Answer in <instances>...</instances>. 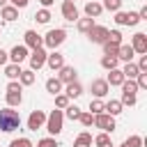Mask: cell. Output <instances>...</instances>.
I'll return each instance as SVG.
<instances>
[{
    "label": "cell",
    "instance_id": "obj_37",
    "mask_svg": "<svg viewBox=\"0 0 147 147\" xmlns=\"http://www.w3.org/2000/svg\"><path fill=\"white\" fill-rule=\"evenodd\" d=\"M90 113H92V115H99V113H103V101H101V99H94V101H90Z\"/></svg>",
    "mask_w": 147,
    "mask_h": 147
},
{
    "label": "cell",
    "instance_id": "obj_44",
    "mask_svg": "<svg viewBox=\"0 0 147 147\" xmlns=\"http://www.w3.org/2000/svg\"><path fill=\"white\" fill-rule=\"evenodd\" d=\"M7 2H11L16 9H23V7H28V2H30V0H7Z\"/></svg>",
    "mask_w": 147,
    "mask_h": 147
},
{
    "label": "cell",
    "instance_id": "obj_39",
    "mask_svg": "<svg viewBox=\"0 0 147 147\" xmlns=\"http://www.w3.org/2000/svg\"><path fill=\"white\" fill-rule=\"evenodd\" d=\"M92 142H94L96 147H101V145H108V142H110V133H106V131H103V133H99V136H96Z\"/></svg>",
    "mask_w": 147,
    "mask_h": 147
},
{
    "label": "cell",
    "instance_id": "obj_31",
    "mask_svg": "<svg viewBox=\"0 0 147 147\" xmlns=\"http://www.w3.org/2000/svg\"><path fill=\"white\" fill-rule=\"evenodd\" d=\"M80 113H83V110H80L78 106H71V103H69V106L64 108V115H67V117H69L71 122H76V119L80 117Z\"/></svg>",
    "mask_w": 147,
    "mask_h": 147
},
{
    "label": "cell",
    "instance_id": "obj_1",
    "mask_svg": "<svg viewBox=\"0 0 147 147\" xmlns=\"http://www.w3.org/2000/svg\"><path fill=\"white\" fill-rule=\"evenodd\" d=\"M18 126H21V115H18L16 110H11V108H2V110H0V131L11 133V131H16Z\"/></svg>",
    "mask_w": 147,
    "mask_h": 147
},
{
    "label": "cell",
    "instance_id": "obj_8",
    "mask_svg": "<svg viewBox=\"0 0 147 147\" xmlns=\"http://www.w3.org/2000/svg\"><path fill=\"white\" fill-rule=\"evenodd\" d=\"M44 124H46V115H44V110H32L30 117H28V129H30V131H37V129H41Z\"/></svg>",
    "mask_w": 147,
    "mask_h": 147
},
{
    "label": "cell",
    "instance_id": "obj_48",
    "mask_svg": "<svg viewBox=\"0 0 147 147\" xmlns=\"http://www.w3.org/2000/svg\"><path fill=\"white\" fill-rule=\"evenodd\" d=\"M5 5H7V0H0V7H5Z\"/></svg>",
    "mask_w": 147,
    "mask_h": 147
},
{
    "label": "cell",
    "instance_id": "obj_26",
    "mask_svg": "<svg viewBox=\"0 0 147 147\" xmlns=\"http://www.w3.org/2000/svg\"><path fill=\"white\" fill-rule=\"evenodd\" d=\"M92 25H94V18H90V16H85V18H78V32L87 34V32L92 30Z\"/></svg>",
    "mask_w": 147,
    "mask_h": 147
},
{
    "label": "cell",
    "instance_id": "obj_46",
    "mask_svg": "<svg viewBox=\"0 0 147 147\" xmlns=\"http://www.w3.org/2000/svg\"><path fill=\"white\" fill-rule=\"evenodd\" d=\"M138 16H140V21H142V18H147V5H145V7H140V11H138Z\"/></svg>",
    "mask_w": 147,
    "mask_h": 147
},
{
    "label": "cell",
    "instance_id": "obj_24",
    "mask_svg": "<svg viewBox=\"0 0 147 147\" xmlns=\"http://www.w3.org/2000/svg\"><path fill=\"white\" fill-rule=\"evenodd\" d=\"M21 101H23V92H9V90H7V106H9V108L21 106Z\"/></svg>",
    "mask_w": 147,
    "mask_h": 147
},
{
    "label": "cell",
    "instance_id": "obj_5",
    "mask_svg": "<svg viewBox=\"0 0 147 147\" xmlns=\"http://www.w3.org/2000/svg\"><path fill=\"white\" fill-rule=\"evenodd\" d=\"M94 126H99L101 131H106V133H113L117 126H115V117L113 115H108V113H99V115H94Z\"/></svg>",
    "mask_w": 147,
    "mask_h": 147
},
{
    "label": "cell",
    "instance_id": "obj_49",
    "mask_svg": "<svg viewBox=\"0 0 147 147\" xmlns=\"http://www.w3.org/2000/svg\"><path fill=\"white\" fill-rule=\"evenodd\" d=\"M101 147H113V142H108V145H101Z\"/></svg>",
    "mask_w": 147,
    "mask_h": 147
},
{
    "label": "cell",
    "instance_id": "obj_34",
    "mask_svg": "<svg viewBox=\"0 0 147 147\" xmlns=\"http://www.w3.org/2000/svg\"><path fill=\"white\" fill-rule=\"evenodd\" d=\"M140 145H142V138L140 136H129L119 147H140Z\"/></svg>",
    "mask_w": 147,
    "mask_h": 147
},
{
    "label": "cell",
    "instance_id": "obj_12",
    "mask_svg": "<svg viewBox=\"0 0 147 147\" xmlns=\"http://www.w3.org/2000/svg\"><path fill=\"white\" fill-rule=\"evenodd\" d=\"M57 71H60V74H57V78L62 80V85H67V83H74V80H76V69H74V67L62 64Z\"/></svg>",
    "mask_w": 147,
    "mask_h": 147
},
{
    "label": "cell",
    "instance_id": "obj_18",
    "mask_svg": "<svg viewBox=\"0 0 147 147\" xmlns=\"http://www.w3.org/2000/svg\"><path fill=\"white\" fill-rule=\"evenodd\" d=\"M101 11H103V7H101V2H85V16H90V18H96V16H101Z\"/></svg>",
    "mask_w": 147,
    "mask_h": 147
},
{
    "label": "cell",
    "instance_id": "obj_25",
    "mask_svg": "<svg viewBox=\"0 0 147 147\" xmlns=\"http://www.w3.org/2000/svg\"><path fill=\"white\" fill-rule=\"evenodd\" d=\"M122 74H124V78H131V80H133L140 71H138V64H136V62H126L124 69H122Z\"/></svg>",
    "mask_w": 147,
    "mask_h": 147
},
{
    "label": "cell",
    "instance_id": "obj_50",
    "mask_svg": "<svg viewBox=\"0 0 147 147\" xmlns=\"http://www.w3.org/2000/svg\"><path fill=\"white\" fill-rule=\"evenodd\" d=\"M74 2H76V0H74Z\"/></svg>",
    "mask_w": 147,
    "mask_h": 147
},
{
    "label": "cell",
    "instance_id": "obj_17",
    "mask_svg": "<svg viewBox=\"0 0 147 147\" xmlns=\"http://www.w3.org/2000/svg\"><path fill=\"white\" fill-rule=\"evenodd\" d=\"M124 80H126V78H124L122 69H110V74H108V78H106V83H108L110 87H119Z\"/></svg>",
    "mask_w": 147,
    "mask_h": 147
},
{
    "label": "cell",
    "instance_id": "obj_6",
    "mask_svg": "<svg viewBox=\"0 0 147 147\" xmlns=\"http://www.w3.org/2000/svg\"><path fill=\"white\" fill-rule=\"evenodd\" d=\"M46 55H48V53H46L41 46H39V48H32V53L28 55V60H30V69H32V71L41 69V67L46 64Z\"/></svg>",
    "mask_w": 147,
    "mask_h": 147
},
{
    "label": "cell",
    "instance_id": "obj_38",
    "mask_svg": "<svg viewBox=\"0 0 147 147\" xmlns=\"http://www.w3.org/2000/svg\"><path fill=\"white\" fill-rule=\"evenodd\" d=\"M78 122H80L83 126H87V129H90V126L94 124V115H92V113H80V117H78Z\"/></svg>",
    "mask_w": 147,
    "mask_h": 147
},
{
    "label": "cell",
    "instance_id": "obj_40",
    "mask_svg": "<svg viewBox=\"0 0 147 147\" xmlns=\"http://www.w3.org/2000/svg\"><path fill=\"white\" fill-rule=\"evenodd\" d=\"M136 94H122V99H119V103L122 106H136Z\"/></svg>",
    "mask_w": 147,
    "mask_h": 147
},
{
    "label": "cell",
    "instance_id": "obj_23",
    "mask_svg": "<svg viewBox=\"0 0 147 147\" xmlns=\"http://www.w3.org/2000/svg\"><path fill=\"white\" fill-rule=\"evenodd\" d=\"M46 92H51L53 96L60 94V92H62V80H60V78H48V80H46Z\"/></svg>",
    "mask_w": 147,
    "mask_h": 147
},
{
    "label": "cell",
    "instance_id": "obj_33",
    "mask_svg": "<svg viewBox=\"0 0 147 147\" xmlns=\"http://www.w3.org/2000/svg\"><path fill=\"white\" fill-rule=\"evenodd\" d=\"M101 7L108 9V11H119V9H122V0H103Z\"/></svg>",
    "mask_w": 147,
    "mask_h": 147
},
{
    "label": "cell",
    "instance_id": "obj_35",
    "mask_svg": "<svg viewBox=\"0 0 147 147\" xmlns=\"http://www.w3.org/2000/svg\"><path fill=\"white\" fill-rule=\"evenodd\" d=\"M34 21H37V23H48V21H51V11H48L46 7L39 9V11L34 14Z\"/></svg>",
    "mask_w": 147,
    "mask_h": 147
},
{
    "label": "cell",
    "instance_id": "obj_36",
    "mask_svg": "<svg viewBox=\"0 0 147 147\" xmlns=\"http://www.w3.org/2000/svg\"><path fill=\"white\" fill-rule=\"evenodd\" d=\"M67 106H69V96H67V94H62V92H60V94H55V108L64 110Z\"/></svg>",
    "mask_w": 147,
    "mask_h": 147
},
{
    "label": "cell",
    "instance_id": "obj_10",
    "mask_svg": "<svg viewBox=\"0 0 147 147\" xmlns=\"http://www.w3.org/2000/svg\"><path fill=\"white\" fill-rule=\"evenodd\" d=\"M131 48H133L136 53L145 55V53H147V34H145V32H136V34H133V41H131Z\"/></svg>",
    "mask_w": 147,
    "mask_h": 147
},
{
    "label": "cell",
    "instance_id": "obj_15",
    "mask_svg": "<svg viewBox=\"0 0 147 147\" xmlns=\"http://www.w3.org/2000/svg\"><path fill=\"white\" fill-rule=\"evenodd\" d=\"M133 55H136V51L131 48V44H119V48H117V60H122V62H131Z\"/></svg>",
    "mask_w": 147,
    "mask_h": 147
},
{
    "label": "cell",
    "instance_id": "obj_47",
    "mask_svg": "<svg viewBox=\"0 0 147 147\" xmlns=\"http://www.w3.org/2000/svg\"><path fill=\"white\" fill-rule=\"evenodd\" d=\"M39 2H41V5H44V7H46V9H48V7H51V5H53V2H55V0H39Z\"/></svg>",
    "mask_w": 147,
    "mask_h": 147
},
{
    "label": "cell",
    "instance_id": "obj_22",
    "mask_svg": "<svg viewBox=\"0 0 147 147\" xmlns=\"http://www.w3.org/2000/svg\"><path fill=\"white\" fill-rule=\"evenodd\" d=\"M0 14H2L5 21H16V18H18V9H16L14 5H5V7H0Z\"/></svg>",
    "mask_w": 147,
    "mask_h": 147
},
{
    "label": "cell",
    "instance_id": "obj_4",
    "mask_svg": "<svg viewBox=\"0 0 147 147\" xmlns=\"http://www.w3.org/2000/svg\"><path fill=\"white\" fill-rule=\"evenodd\" d=\"M115 23L117 25H129V28H133V25H138L140 23V16H138V11H115Z\"/></svg>",
    "mask_w": 147,
    "mask_h": 147
},
{
    "label": "cell",
    "instance_id": "obj_3",
    "mask_svg": "<svg viewBox=\"0 0 147 147\" xmlns=\"http://www.w3.org/2000/svg\"><path fill=\"white\" fill-rule=\"evenodd\" d=\"M62 122H64V113L57 108V110H53L48 117H46V129H48V133L51 136H57L60 131H62Z\"/></svg>",
    "mask_w": 147,
    "mask_h": 147
},
{
    "label": "cell",
    "instance_id": "obj_29",
    "mask_svg": "<svg viewBox=\"0 0 147 147\" xmlns=\"http://www.w3.org/2000/svg\"><path fill=\"white\" fill-rule=\"evenodd\" d=\"M18 83H21V85H32V83H34V71H32V69H25V71H21V76H18Z\"/></svg>",
    "mask_w": 147,
    "mask_h": 147
},
{
    "label": "cell",
    "instance_id": "obj_27",
    "mask_svg": "<svg viewBox=\"0 0 147 147\" xmlns=\"http://www.w3.org/2000/svg\"><path fill=\"white\" fill-rule=\"evenodd\" d=\"M74 147H92V136H90L87 131H83V133H80V136L76 138Z\"/></svg>",
    "mask_w": 147,
    "mask_h": 147
},
{
    "label": "cell",
    "instance_id": "obj_45",
    "mask_svg": "<svg viewBox=\"0 0 147 147\" xmlns=\"http://www.w3.org/2000/svg\"><path fill=\"white\" fill-rule=\"evenodd\" d=\"M7 60H9V53H5V51L0 48V67H5V64H7Z\"/></svg>",
    "mask_w": 147,
    "mask_h": 147
},
{
    "label": "cell",
    "instance_id": "obj_30",
    "mask_svg": "<svg viewBox=\"0 0 147 147\" xmlns=\"http://www.w3.org/2000/svg\"><path fill=\"white\" fill-rule=\"evenodd\" d=\"M119 87H122V94H136V92H138V85H136V80H131V78H126Z\"/></svg>",
    "mask_w": 147,
    "mask_h": 147
},
{
    "label": "cell",
    "instance_id": "obj_19",
    "mask_svg": "<svg viewBox=\"0 0 147 147\" xmlns=\"http://www.w3.org/2000/svg\"><path fill=\"white\" fill-rule=\"evenodd\" d=\"M64 94H67L69 99H78V96L83 94V85H80L78 80H74V83H67V90H64Z\"/></svg>",
    "mask_w": 147,
    "mask_h": 147
},
{
    "label": "cell",
    "instance_id": "obj_21",
    "mask_svg": "<svg viewBox=\"0 0 147 147\" xmlns=\"http://www.w3.org/2000/svg\"><path fill=\"white\" fill-rule=\"evenodd\" d=\"M122 108H124V106H122L117 99H110L108 103H103V113H108V115H113V117H115V115H119V113H122Z\"/></svg>",
    "mask_w": 147,
    "mask_h": 147
},
{
    "label": "cell",
    "instance_id": "obj_16",
    "mask_svg": "<svg viewBox=\"0 0 147 147\" xmlns=\"http://www.w3.org/2000/svg\"><path fill=\"white\" fill-rule=\"evenodd\" d=\"M46 64H48L53 71H57V69L64 64V55H62V53H57V51H53L51 55H46Z\"/></svg>",
    "mask_w": 147,
    "mask_h": 147
},
{
    "label": "cell",
    "instance_id": "obj_7",
    "mask_svg": "<svg viewBox=\"0 0 147 147\" xmlns=\"http://www.w3.org/2000/svg\"><path fill=\"white\" fill-rule=\"evenodd\" d=\"M87 37H90V41L92 44H103L106 41V37H108V28L106 25H92V30L87 32Z\"/></svg>",
    "mask_w": 147,
    "mask_h": 147
},
{
    "label": "cell",
    "instance_id": "obj_43",
    "mask_svg": "<svg viewBox=\"0 0 147 147\" xmlns=\"http://www.w3.org/2000/svg\"><path fill=\"white\" fill-rule=\"evenodd\" d=\"M138 71H147V53L140 55V62H138Z\"/></svg>",
    "mask_w": 147,
    "mask_h": 147
},
{
    "label": "cell",
    "instance_id": "obj_20",
    "mask_svg": "<svg viewBox=\"0 0 147 147\" xmlns=\"http://www.w3.org/2000/svg\"><path fill=\"white\" fill-rule=\"evenodd\" d=\"M21 64H16V62H9V64H5V76L9 78V80H16L18 76H21Z\"/></svg>",
    "mask_w": 147,
    "mask_h": 147
},
{
    "label": "cell",
    "instance_id": "obj_28",
    "mask_svg": "<svg viewBox=\"0 0 147 147\" xmlns=\"http://www.w3.org/2000/svg\"><path fill=\"white\" fill-rule=\"evenodd\" d=\"M117 62H119V60H117L115 55H103V57H101V67L108 69V71H110V69H117Z\"/></svg>",
    "mask_w": 147,
    "mask_h": 147
},
{
    "label": "cell",
    "instance_id": "obj_41",
    "mask_svg": "<svg viewBox=\"0 0 147 147\" xmlns=\"http://www.w3.org/2000/svg\"><path fill=\"white\" fill-rule=\"evenodd\" d=\"M37 147H60V145H57L55 138H41V140L37 142Z\"/></svg>",
    "mask_w": 147,
    "mask_h": 147
},
{
    "label": "cell",
    "instance_id": "obj_11",
    "mask_svg": "<svg viewBox=\"0 0 147 147\" xmlns=\"http://www.w3.org/2000/svg\"><path fill=\"white\" fill-rule=\"evenodd\" d=\"M62 16L67 18V21H78V9H76V2L74 0H64L62 2Z\"/></svg>",
    "mask_w": 147,
    "mask_h": 147
},
{
    "label": "cell",
    "instance_id": "obj_32",
    "mask_svg": "<svg viewBox=\"0 0 147 147\" xmlns=\"http://www.w3.org/2000/svg\"><path fill=\"white\" fill-rule=\"evenodd\" d=\"M106 41H108V44H115V46H119V44H122V32H119V30H108V37H106Z\"/></svg>",
    "mask_w": 147,
    "mask_h": 147
},
{
    "label": "cell",
    "instance_id": "obj_14",
    "mask_svg": "<svg viewBox=\"0 0 147 147\" xmlns=\"http://www.w3.org/2000/svg\"><path fill=\"white\" fill-rule=\"evenodd\" d=\"M25 57H28V46H25V44L14 46V48L9 51V60H11V62H16V64H21Z\"/></svg>",
    "mask_w": 147,
    "mask_h": 147
},
{
    "label": "cell",
    "instance_id": "obj_13",
    "mask_svg": "<svg viewBox=\"0 0 147 147\" xmlns=\"http://www.w3.org/2000/svg\"><path fill=\"white\" fill-rule=\"evenodd\" d=\"M23 39H25V46H28V48H39V46L44 44V39H41V34H37L34 30H25V34H23Z\"/></svg>",
    "mask_w": 147,
    "mask_h": 147
},
{
    "label": "cell",
    "instance_id": "obj_2",
    "mask_svg": "<svg viewBox=\"0 0 147 147\" xmlns=\"http://www.w3.org/2000/svg\"><path fill=\"white\" fill-rule=\"evenodd\" d=\"M44 46H48V48H57V46H62L64 44V39H67V30H62V28H55V30H48L44 37Z\"/></svg>",
    "mask_w": 147,
    "mask_h": 147
},
{
    "label": "cell",
    "instance_id": "obj_42",
    "mask_svg": "<svg viewBox=\"0 0 147 147\" xmlns=\"http://www.w3.org/2000/svg\"><path fill=\"white\" fill-rule=\"evenodd\" d=\"M9 147H32V142L28 138H16V140L9 142Z\"/></svg>",
    "mask_w": 147,
    "mask_h": 147
},
{
    "label": "cell",
    "instance_id": "obj_9",
    "mask_svg": "<svg viewBox=\"0 0 147 147\" xmlns=\"http://www.w3.org/2000/svg\"><path fill=\"white\" fill-rule=\"evenodd\" d=\"M108 92H110V85L106 83V78H96V80H92V94H94V99H103Z\"/></svg>",
    "mask_w": 147,
    "mask_h": 147
}]
</instances>
